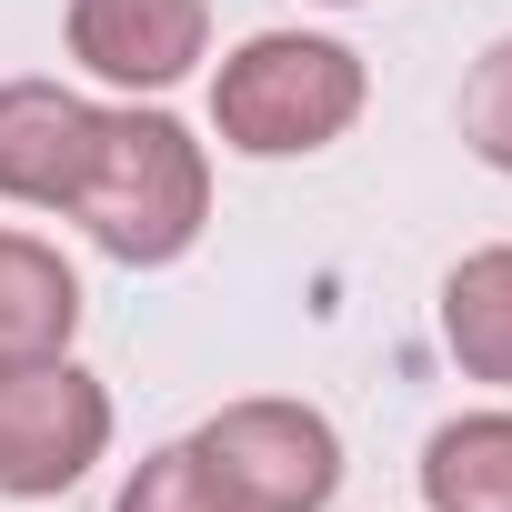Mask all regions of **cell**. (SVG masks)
<instances>
[{"mask_svg":"<svg viewBox=\"0 0 512 512\" xmlns=\"http://www.w3.org/2000/svg\"><path fill=\"white\" fill-rule=\"evenodd\" d=\"M61 221H81L91 251H111L131 272H171L211 221V151L191 141V121L121 101V111H101V151Z\"/></svg>","mask_w":512,"mask_h":512,"instance_id":"cell-1","label":"cell"},{"mask_svg":"<svg viewBox=\"0 0 512 512\" xmlns=\"http://www.w3.org/2000/svg\"><path fill=\"white\" fill-rule=\"evenodd\" d=\"M362 101H372L362 51L322 31H251L211 71V131L241 161H312L362 121Z\"/></svg>","mask_w":512,"mask_h":512,"instance_id":"cell-2","label":"cell"},{"mask_svg":"<svg viewBox=\"0 0 512 512\" xmlns=\"http://www.w3.org/2000/svg\"><path fill=\"white\" fill-rule=\"evenodd\" d=\"M191 452L231 512H332V492H342V432L322 402H282V392L221 402L191 432Z\"/></svg>","mask_w":512,"mask_h":512,"instance_id":"cell-3","label":"cell"},{"mask_svg":"<svg viewBox=\"0 0 512 512\" xmlns=\"http://www.w3.org/2000/svg\"><path fill=\"white\" fill-rule=\"evenodd\" d=\"M111 452V392L61 352V362H0V492L11 502H61L91 482Z\"/></svg>","mask_w":512,"mask_h":512,"instance_id":"cell-4","label":"cell"},{"mask_svg":"<svg viewBox=\"0 0 512 512\" xmlns=\"http://www.w3.org/2000/svg\"><path fill=\"white\" fill-rule=\"evenodd\" d=\"M61 31H71V61H81L91 81L151 101V91H171V81L201 71V51H211V0H71Z\"/></svg>","mask_w":512,"mask_h":512,"instance_id":"cell-5","label":"cell"},{"mask_svg":"<svg viewBox=\"0 0 512 512\" xmlns=\"http://www.w3.org/2000/svg\"><path fill=\"white\" fill-rule=\"evenodd\" d=\"M101 151V101L71 81H0V201L71 211L81 171Z\"/></svg>","mask_w":512,"mask_h":512,"instance_id":"cell-6","label":"cell"},{"mask_svg":"<svg viewBox=\"0 0 512 512\" xmlns=\"http://www.w3.org/2000/svg\"><path fill=\"white\" fill-rule=\"evenodd\" d=\"M81 342V272L41 231H0V362H61Z\"/></svg>","mask_w":512,"mask_h":512,"instance_id":"cell-7","label":"cell"},{"mask_svg":"<svg viewBox=\"0 0 512 512\" xmlns=\"http://www.w3.org/2000/svg\"><path fill=\"white\" fill-rule=\"evenodd\" d=\"M442 352L472 382L512 392V241H482L442 272Z\"/></svg>","mask_w":512,"mask_h":512,"instance_id":"cell-8","label":"cell"},{"mask_svg":"<svg viewBox=\"0 0 512 512\" xmlns=\"http://www.w3.org/2000/svg\"><path fill=\"white\" fill-rule=\"evenodd\" d=\"M422 512H512V402L452 412L422 442Z\"/></svg>","mask_w":512,"mask_h":512,"instance_id":"cell-9","label":"cell"},{"mask_svg":"<svg viewBox=\"0 0 512 512\" xmlns=\"http://www.w3.org/2000/svg\"><path fill=\"white\" fill-rule=\"evenodd\" d=\"M111 512H231V502H221V482L201 472L191 442H161V452H141V462L121 472Z\"/></svg>","mask_w":512,"mask_h":512,"instance_id":"cell-10","label":"cell"},{"mask_svg":"<svg viewBox=\"0 0 512 512\" xmlns=\"http://www.w3.org/2000/svg\"><path fill=\"white\" fill-rule=\"evenodd\" d=\"M462 141L512 181V31L472 61V81H462Z\"/></svg>","mask_w":512,"mask_h":512,"instance_id":"cell-11","label":"cell"},{"mask_svg":"<svg viewBox=\"0 0 512 512\" xmlns=\"http://www.w3.org/2000/svg\"><path fill=\"white\" fill-rule=\"evenodd\" d=\"M322 11H362V0H322Z\"/></svg>","mask_w":512,"mask_h":512,"instance_id":"cell-12","label":"cell"}]
</instances>
